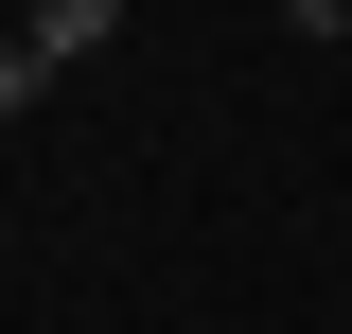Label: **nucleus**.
Returning <instances> with one entry per match:
<instances>
[{
    "mask_svg": "<svg viewBox=\"0 0 352 334\" xmlns=\"http://www.w3.org/2000/svg\"><path fill=\"white\" fill-rule=\"evenodd\" d=\"M106 36H124V0H36V18H18L36 71H71V53H106Z\"/></svg>",
    "mask_w": 352,
    "mask_h": 334,
    "instance_id": "nucleus-1",
    "label": "nucleus"
},
{
    "mask_svg": "<svg viewBox=\"0 0 352 334\" xmlns=\"http://www.w3.org/2000/svg\"><path fill=\"white\" fill-rule=\"evenodd\" d=\"M335 53H352V0H335Z\"/></svg>",
    "mask_w": 352,
    "mask_h": 334,
    "instance_id": "nucleus-2",
    "label": "nucleus"
}]
</instances>
